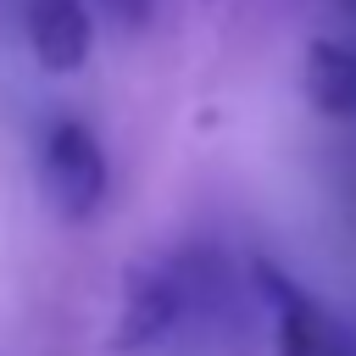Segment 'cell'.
I'll return each mask as SVG.
<instances>
[{
  "mask_svg": "<svg viewBox=\"0 0 356 356\" xmlns=\"http://www.w3.org/2000/svg\"><path fill=\"white\" fill-rule=\"evenodd\" d=\"M100 11H111L122 28H145L150 22V0H95Z\"/></svg>",
  "mask_w": 356,
  "mask_h": 356,
  "instance_id": "obj_6",
  "label": "cell"
},
{
  "mask_svg": "<svg viewBox=\"0 0 356 356\" xmlns=\"http://www.w3.org/2000/svg\"><path fill=\"white\" fill-rule=\"evenodd\" d=\"M39 189L50 200V211L61 222H89L100 206H106V189H111V167H106V150L100 139L83 128V122H56L44 134V150H39Z\"/></svg>",
  "mask_w": 356,
  "mask_h": 356,
  "instance_id": "obj_1",
  "label": "cell"
},
{
  "mask_svg": "<svg viewBox=\"0 0 356 356\" xmlns=\"http://www.w3.org/2000/svg\"><path fill=\"white\" fill-rule=\"evenodd\" d=\"M189 312V278L167 261H150V267H134L128 273V295H122V323L111 334L117 350H150L161 345Z\"/></svg>",
  "mask_w": 356,
  "mask_h": 356,
  "instance_id": "obj_3",
  "label": "cell"
},
{
  "mask_svg": "<svg viewBox=\"0 0 356 356\" xmlns=\"http://www.w3.org/2000/svg\"><path fill=\"white\" fill-rule=\"evenodd\" d=\"M256 284L273 306L278 356H356V334L323 300H312L295 278H284L273 261H256Z\"/></svg>",
  "mask_w": 356,
  "mask_h": 356,
  "instance_id": "obj_2",
  "label": "cell"
},
{
  "mask_svg": "<svg viewBox=\"0 0 356 356\" xmlns=\"http://www.w3.org/2000/svg\"><path fill=\"white\" fill-rule=\"evenodd\" d=\"M306 100L323 117L356 122V50L339 39H312L306 44Z\"/></svg>",
  "mask_w": 356,
  "mask_h": 356,
  "instance_id": "obj_5",
  "label": "cell"
},
{
  "mask_svg": "<svg viewBox=\"0 0 356 356\" xmlns=\"http://www.w3.org/2000/svg\"><path fill=\"white\" fill-rule=\"evenodd\" d=\"M28 44L44 72H78L95 50L89 0H28Z\"/></svg>",
  "mask_w": 356,
  "mask_h": 356,
  "instance_id": "obj_4",
  "label": "cell"
}]
</instances>
